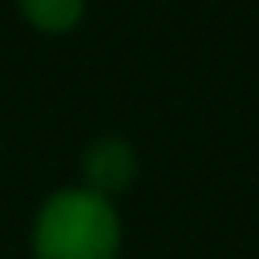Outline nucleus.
<instances>
[{
    "label": "nucleus",
    "instance_id": "nucleus-1",
    "mask_svg": "<svg viewBox=\"0 0 259 259\" xmlns=\"http://www.w3.org/2000/svg\"><path fill=\"white\" fill-rule=\"evenodd\" d=\"M121 206L81 182H61L32 206L28 259H121Z\"/></svg>",
    "mask_w": 259,
    "mask_h": 259
},
{
    "label": "nucleus",
    "instance_id": "nucleus-2",
    "mask_svg": "<svg viewBox=\"0 0 259 259\" xmlns=\"http://www.w3.org/2000/svg\"><path fill=\"white\" fill-rule=\"evenodd\" d=\"M138 170H142V158L125 134H97L81 146V158H77V182L113 202L138 182Z\"/></svg>",
    "mask_w": 259,
    "mask_h": 259
},
{
    "label": "nucleus",
    "instance_id": "nucleus-3",
    "mask_svg": "<svg viewBox=\"0 0 259 259\" xmlns=\"http://www.w3.org/2000/svg\"><path fill=\"white\" fill-rule=\"evenodd\" d=\"M12 8L36 36H69L89 16V0H12Z\"/></svg>",
    "mask_w": 259,
    "mask_h": 259
}]
</instances>
